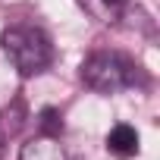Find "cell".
<instances>
[{
    "label": "cell",
    "instance_id": "6da1fadb",
    "mask_svg": "<svg viewBox=\"0 0 160 160\" xmlns=\"http://www.w3.org/2000/svg\"><path fill=\"white\" fill-rule=\"evenodd\" d=\"M7 60L13 63V69L19 75H38L53 63V41L44 28L38 25H10L0 35Z\"/></svg>",
    "mask_w": 160,
    "mask_h": 160
},
{
    "label": "cell",
    "instance_id": "7a4b0ae2",
    "mask_svg": "<svg viewBox=\"0 0 160 160\" xmlns=\"http://www.w3.org/2000/svg\"><path fill=\"white\" fill-rule=\"evenodd\" d=\"M82 82L98 94H119L141 85V69L119 50H98L82 63Z\"/></svg>",
    "mask_w": 160,
    "mask_h": 160
},
{
    "label": "cell",
    "instance_id": "3957f363",
    "mask_svg": "<svg viewBox=\"0 0 160 160\" xmlns=\"http://www.w3.org/2000/svg\"><path fill=\"white\" fill-rule=\"evenodd\" d=\"M107 151H110L113 157H119V160L135 157V154H138V132H135L132 126H126V122L113 126V129L107 132Z\"/></svg>",
    "mask_w": 160,
    "mask_h": 160
},
{
    "label": "cell",
    "instance_id": "277c9868",
    "mask_svg": "<svg viewBox=\"0 0 160 160\" xmlns=\"http://www.w3.org/2000/svg\"><path fill=\"white\" fill-rule=\"evenodd\" d=\"M19 160H66V154H63L60 138H53V135H38V138H32V141L22 144Z\"/></svg>",
    "mask_w": 160,
    "mask_h": 160
},
{
    "label": "cell",
    "instance_id": "5b68a950",
    "mask_svg": "<svg viewBox=\"0 0 160 160\" xmlns=\"http://www.w3.org/2000/svg\"><path fill=\"white\" fill-rule=\"evenodd\" d=\"M19 126H22V107H19V104H13V110H3V113H0V160H3V154H7L10 135H16Z\"/></svg>",
    "mask_w": 160,
    "mask_h": 160
},
{
    "label": "cell",
    "instance_id": "8992f818",
    "mask_svg": "<svg viewBox=\"0 0 160 160\" xmlns=\"http://www.w3.org/2000/svg\"><path fill=\"white\" fill-rule=\"evenodd\" d=\"M38 129H41V135L60 138V132H63V116H60L53 107H44V110H41V119H38Z\"/></svg>",
    "mask_w": 160,
    "mask_h": 160
},
{
    "label": "cell",
    "instance_id": "52a82bcc",
    "mask_svg": "<svg viewBox=\"0 0 160 160\" xmlns=\"http://www.w3.org/2000/svg\"><path fill=\"white\" fill-rule=\"evenodd\" d=\"M107 3H113V7H122V3H129V0H107Z\"/></svg>",
    "mask_w": 160,
    "mask_h": 160
}]
</instances>
